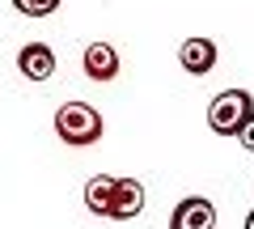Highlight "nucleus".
Listing matches in <instances>:
<instances>
[{"label": "nucleus", "instance_id": "obj_9", "mask_svg": "<svg viewBox=\"0 0 254 229\" xmlns=\"http://www.w3.org/2000/svg\"><path fill=\"white\" fill-rule=\"evenodd\" d=\"M13 9L26 13V17H47V13L60 9V0H13Z\"/></svg>", "mask_w": 254, "mask_h": 229}, {"label": "nucleus", "instance_id": "obj_5", "mask_svg": "<svg viewBox=\"0 0 254 229\" xmlns=\"http://www.w3.org/2000/svg\"><path fill=\"white\" fill-rule=\"evenodd\" d=\"M17 73L26 81H51L55 76V51L47 43H26L17 51Z\"/></svg>", "mask_w": 254, "mask_h": 229}, {"label": "nucleus", "instance_id": "obj_6", "mask_svg": "<svg viewBox=\"0 0 254 229\" xmlns=\"http://www.w3.org/2000/svg\"><path fill=\"white\" fill-rule=\"evenodd\" d=\"M81 68H85V76H89V81L106 85V81H115V76H119V51H115L110 43H89V47H85Z\"/></svg>", "mask_w": 254, "mask_h": 229}, {"label": "nucleus", "instance_id": "obj_7", "mask_svg": "<svg viewBox=\"0 0 254 229\" xmlns=\"http://www.w3.org/2000/svg\"><path fill=\"white\" fill-rule=\"evenodd\" d=\"M178 64L187 68L190 76H208L212 68H216V43L212 38H187V43L178 47Z\"/></svg>", "mask_w": 254, "mask_h": 229}, {"label": "nucleus", "instance_id": "obj_2", "mask_svg": "<svg viewBox=\"0 0 254 229\" xmlns=\"http://www.w3.org/2000/svg\"><path fill=\"white\" fill-rule=\"evenodd\" d=\"M254 110V98L246 89H225L212 98L208 106V128L216 132V136H237V128L246 123V115Z\"/></svg>", "mask_w": 254, "mask_h": 229}, {"label": "nucleus", "instance_id": "obj_11", "mask_svg": "<svg viewBox=\"0 0 254 229\" xmlns=\"http://www.w3.org/2000/svg\"><path fill=\"white\" fill-rule=\"evenodd\" d=\"M242 229H254V208L246 212V221H242Z\"/></svg>", "mask_w": 254, "mask_h": 229}, {"label": "nucleus", "instance_id": "obj_10", "mask_svg": "<svg viewBox=\"0 0 254 229\" xmlns=\"http://www.w3.org/2000/svg\"><path fill=\"white\" fill-rule=\"evenodd\" d=\"M237 145H242L246 153H254V110L246 115V123H242V128H237Z\"/></svg>", "mask_w": 254, "mask_h": 229}, {"label": "nucleus", "instance_id": "obj_1", "mask_svg": "<svg viewBox=\"0 0 254 229\" xmlns=\"http://www.w3.org/2000/svg\"><path fill=\"white\" fill-rule=\"evenodd\" d=\"M102 132H106V123H102V115L89 106V102H64V106L55 110V136H60L68 149L98 145Z\"/></svg>", "mask_w": 254, "mask_h": 229}, {"label": "nucleus", "instance_id": "obj_3", "mask_svg": "<svg viewBox=\"0 0 254 229\" xmlns=\"http://www.w3.org/2000/svg\"><path fill=\"white\" fill-rule=\"evenodd\" d=\"M170 229H216V208L203 195H187L170 212Z\"/></svg>", "mask_w": 254, "mask_h": 229}, {"label": "nucleus", "instance_id": "obj_4", "mask_svg": "<svg viewBox=\"0 0 254 229\" xmlns=\"http://www.w3.org/2000/svg\"><path fill=\"white\" fill-rule=\"evenodd\" d=\"M144 183L140 178H115V195H110V221H131L144 212Z\"/></svg>", "mask_w": 254, "mask_h": 229}, {"label": "nucleus", "instance_id": "obj_8", "mask_svg": "<svg viewBox=\"0 0 254 229\" xmlns=\"http://www.w3.org/2000/svg\"><path fill=\"white\" fill-rule=\"evenodd\" d=\"M110 195H115V178L110 174H93L89 183H85V208H89L93 217L110 221Z\"/></svg>", "mask_w": 254, "mask_h": 229}]
</instances>
